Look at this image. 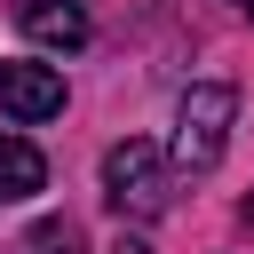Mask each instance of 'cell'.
<instances>
[{
    "label": "cell",
    "instance_id": "cell-7",
    "mask_svg": "<svg viewBox=\"0 0 254 254\" xmlns=\"http://www.w3.org/2000/svg\"><path fill=\"white\" fill-rule=\"evenodd\" d=\"M111 254H151V246H143V238H119V246H111Z\"/></svg>",
    "mask_w": 254,
    "mask_h": 254
},
{
    "label": "cell",
    "instance_id": "cell-4",
    "mask_svg": "<svg viewBox=\"0 0 254 254\" xmlns=\"http://www.w3.org/2000/svg\"><path fill=\"white\" fill-rule=\"evenodd\" d=\"M16 24H24L40 48H56V56L87 48V8H79V0H16Z\"/></svg>",
    "mask_w": 254,
    "mask_h": 254
},
{
    "label": "cell",
    "instance_id": "cell-9",
    "mask_svg": "<svg viewBox=\"0 0 254 254\" xmlns=\"http://www.w3.org/2000/svg\"><path fill=\"white\" fill-rule=\"evenodd\" d=\"M246 222H254V198H246Z\"/></svg>",
    "mask_w": 254,
    "mask_h": 254
},
{
    "label": "cell",
    "instance_id": "cell-2",
    "mask_svg": "<svg viewBox=\"0 0 254 254\" xmlns=\"http://www.w3.org/2000/svg\"><path fill=\"white\" fill-rule=\"evenodd\" d=\"M230 119H238V95H230L222 79L190 87V95H183V119H175V159H183V167H214L222 143H230Z\"/></svg>",
    "mask_w": 254,
    "mask_h": 254
},
{
    "label": "cell",
    "instance_id": "cell-1",
    "mask_svg": "<svg viewBox=\"0 0 254 254\" xmlns=\"http://www.w3.org/2000/svg\"><path fill=\"white\" fill-rule=\"evenodd\" d=\"M103 198H111L119 214H167L175 183H167V159H159V143H143V135L111 143V151H103Z\"/></svg>",
    "mask_w": 254,
    "mask_h": 254
},
{
    "label": "cell",
    "instance_id": "cell-5",
    "mask_svg": "<svg viewBox=\"0 0 254 254\" xmlns=\"http://www.w3.org/2000/svg\"><path fill=\"white\" fill-rule=\"evenodd\" d=\"M48 183V159L24 143V135H0V206H16V198H32Z\"/></svg>",
    "mask_w": 254,
    "mask_h": 254
},
{
    "label": "cell",
    "instance_id": "cell-8",
    "mask_svg": "<svg viewBox=\"0 0 254 254\" xmlns=\"http://www.w3.org/2000/svg\"><path fill=\"white\" fill-rule=\"evenodd\" d=\"M230 8H246V16H254V0H230Z\"/></svg>",
    "mask_w": 254,
    "mask_h": 254
},
{
    "label": "cell",
    "instance_id": "cell-6",
    "mask_svg": "<svg viewBox=\"0 0 254 254\" xmlns=\"http://www.w3.org/2000/svg\"><path fill=\"white\" fill-rule=\"evenodd\" d=\"M32 254H79V230L71 222H40L32 230Z\"/></svg>",
    "mask_w": 254,
    "mask_h": 254
},
{
    "label": "cell",
    "instance_id": "cell-3",
    "mask_svg": "<svg viewBox=\"0 0 254 254\" xmlns=\"http://www.w3.org/2000/svg\"><path fill=\"white\" fill-rule=\"evenodd\" d=\"M0 111L8 119H56L64 111L56 64H0Z\"/></svg>",
    "mask_w": 254,
    "mask_h": 254
}]
</instances>
